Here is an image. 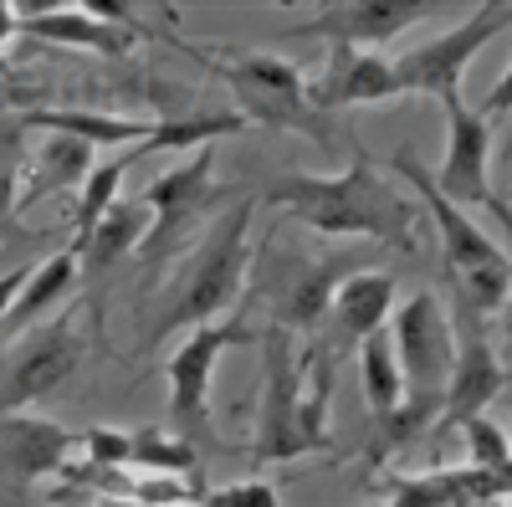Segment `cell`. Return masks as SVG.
<instances>
[{
  "label": "cell",
  "mask_w": 512,
  "mask_h": 507,
  "mask_svg": "<svg viewBox=\"0 0 512 507\" xmlns=\"http://www.w3.org/2000/svg\"><path fill=\"white\" fill-rule=\"evenodd\" d=\"M256 205L287 210L318 236H369L395 251H415L420 231V205L359 144H349L344 169H333V175H282L256 195Z\"/></svg>",
  "instance_id": "obj_1"
},
{
  "label": "cell",
  "mask_w": 512,
  "mask_h": 507,
  "mask_svg": "<svg viewBox=\"0 0 512 507\" xmlns=\"http://www.w3.org/2000/svg\"><path fill=\"white\" fill-rule=\"evenodd\" d=\"M251 221H256V195H241L205 226L195 251L175 267V277L159 287L154 318H149V328H139L144 349L164 344V338H175V333H190L210 318L236 313L241 292L251 282Z\"/></svg>",
  "instance_id": "obj_2"
},
{
  "label": "cell",
  "mask_w": 512,
  "mask_h": 507,
  "mask_svg": "<svg viewBox=\"0 0 512 507\" xmlns=\"http://www.w3.org/2000/svg\"><path fill=\"white\" fill-rule=\"evenodd\" d=\"M262 349V405H256V441L251 461H297L328 446V400H333V364L328 354H297L287 328L256 333Z\"/></svg>",
  "instance_id": "obj_3"
},
{
  "label": "cell",
  "mask_w": 512,
  "mask_h": 507,
  "mask_svg": "<svg viewBox=\"0 0 512 507\" xmlns=\"http://www.w3.org/2000/svg\"><path fill=\"white\" fill-rule=\"evenodd\" d=\"M185 52L200 57L226 82V93H231L226 108L241 123H262V129H277V134H308L318 149L344 154V134L333 129L328 113L313 108L308 72L297 62L262 52V47H185Z\"/></svg>",
  "instance_id": "obj_4"
},
{
  "label": "cell",
  "mask_w": 512,
  "mask_h": 507,
  "mask_svg": "<svg viewBox=\"0 0 512 507\" xmlns=\"http://www.w3.org/2000/svg\"><path fill=\"white\" fill-rule=\"evenodd\" d=\"M395 169V185H415L420 195V210L431 216V231L441 241V262H446V282L451 292L472 308L477 318H497L502 303H507V287H512V262H507V251L477 226L472 210H461L451 200L436 195L431 185V169H425L415 159V149H400L390 159Z\"/></svg>",
  "instance_id": "obj_5"
},
{
  "label": "cell",
  "mask_w": 512,
  "mask_h": 507,
  "mask_svg": "<svg viewBox=\"0 0 512 507\" xmlns=\"http://www.w3.org/2000/svg\"><path fill=\"white\" fill-rule=\"evenodd\" d=\"M390 318H395L390 323V349H395V364H400L405 405H400V415L390 420V426H384V436H390V446H400L441 415L451 359H456V333H451L446 298L431 292V287L410 292Z\"/></svg>",
  "instance_id": "obj_6"
},
{
  "label": "cell",
  "mask_w": 512,
  "mask_h": 507,
  "mask_svg": "<svg viewBox=\"0 0 512 507\" xmlns=\"http://www.w3.org/2000/svg\"><path fill=\"white\" fill-rule=\"evenodd\" d=\"M507 26H512V6L507 0H487V6L466 11V21H456L451 31H436V36L415 41V47H405L400 57H390L400 98H436V103L461 98V82L472 72V62Z\"/></svg>",
  "instance_id": "obj_7"
},
{
  "label": "cell",
  "mask_w": 512,
  "mask_h": 507,
  "mask_svg": "<svg viewBox=\"0 0 512 507\" xmlns=\"http://www.w3.org/2000/svg\"><path fill=\"white\" fill-rule=\"evenodd\" d=\"M256 333L246 313H226L210 318L200 328H190L180 338V349L169 354L164 379H169V420H175V436H185L190 446H216V420H210V379L216 364L226 359V349L236 344H256Z\"/></svg>",
  "instance_id": "obj_8"
},
{
  "label": "cell",
  "mask_w": 512,
  "mask_h": 507,
  "mask_svg": "<svg viewBox=\"0 0 512 507\" xmlns=\"http://www.w3.org/2000/svg\"><path fill=\"white\" fill-rule=\"evenodd\" d=\"M77 364H82V333L67 308L16 333L0 349V415H26L31 405L52 400L77 374Z\"/></svg>",
  "instance_id": "obj_9"
},
{
  "label": "cell",
  "mask_w": 512,
  "mask_h": 507,
  "mask_svg": "<svg viewBox=\"0 0 512 507\" xmlns=\"http://www.w3.org/2000/svg\"><path fill=\"white\" fill-rule=\"evenodd\" d=\"M210 200H216V149H195V154L175 159L169 169H159L149 180V190L139 195V205L149 210V231L139 241L144 267H164L175 257Z\"/></svg>",
  "instance_id": "obj_10"
},
{
  "label": "cell",
  "mask_w": 512,
  "mask_h": 507,
  "mask_svg": "<svg viewBox=\"0 0 512 507\" xmlns=\"http://www.w3.org/2000/svg\"><path fill=\"white\" fill-rule=\"evenodd\" d=\"M441 0H338L318 6L308 21L287 26V41H323V47H354V52H379L384 41L405 36L410 26L441 16Z\"/></svg>",
  "instance_id": "obj_11"
},
{
  "label": "cell",
  "mask_w": 512,
  "mask_h": 507,
  "mask_svg": "<svg viewBox=\"0 0 512 507\" xmlns=\"http://www.w3.org/2000/svg\"><path fill=\"white\" fill-rule=\"evenodd\" d=\"M262 303L272 308V328H318L328 318L333 287L349 277V262L338 251L303 257V251H267L262 246Z\"/></svg>",
  "instance_id": "obj_12"
},
{
  "label": "cell",
  "mask_w": 512,
  "mask_h": 507,
  "mask_svg": "<svg viewBox=\"0 0 512 507\" xmlns=\"http://www.w3.org/2000/svg\"><path fill=\"white\" fill-rule=\"evenodd\" d=\"M441 113H446V154L431 175L436 195L461 205V210L487 205L492 216H507V205L492 190V123L466 98L441 103Z\"/></svg>",
  "instance_id": "obj_13"
},
{
  "label": "cell",
  "mask_w": 512,
  "mask_h": 507,
  "mask_svg": "<svg viewBox=\"0 0 512 507\" xmlns=\"http://www.w3.org/2000/svg\"><path fill=\"white\" fill-rule=\"evenodd\" d=\"M451 333H456V359H451V379H446L436 431H456L461 420L487 415L497 405V395L507 390V369L497 359V344L487 338V318H477L461 298H456V313H451Z\"/></svg>",
  "instance_id": "obj_14"
},
{
  "label": "cell",
  "mask_w": 512,
  "mask_h": 507,
  "mask_svg": "<svg viewBox=\"0 0 512 507\" xmlns=\"http://www.w3.org/2000/svg\"><path fill=\"white\" fill-rule=\"evenodd\" d=\"M72 431L36 415H0V507H21L36 477L57 472L72 456Z\"/></svg>",
  "instance_id": "obj_15"
},
{
  "label": "cell",
  "mask_w": 512,
  "mask_h": 507,
  "mask_svg": "<svg viewBox=\"0 0 512 507\" xmlns=\"http://www.w3.org/2000/svg\"><path fill=\"white\" fill-rule=\"evenodd\" d=\"M308 93L318 113H338V108H374L400 98L395 82V62L384 52H354V47H328L323 72L308 77Z\"/></svg>",
  "instance_id": "obj_16"
},
{
  "label": "cell",
  "mask_w": 512,
  "mask_h": 507,
  "mask_svg": "<svg viewBox=\"0 0 512 507\" xmlns=\"http://www.w3.org/2000/svg\"><path fill=\"white\" fill-rule=\"evenodd\" d=\"M16 36L52 41V47H77V52H98V57H128V52H134V41H139V31H123V26L93 16L88 6L16 11Z\"/></svg>",
  "instance_id": "obj_17"
},
{
  "label": "cell",
  "mask_w": 512,
  "mask_h": 507,
  "mask_svg": "<svg viewBox=\"0 0 512 507\" xmlns=\"http://www.w3.org/2000/svg\"><path fill=\"white\" fill-rule=\"evenodd\" d=\"M395 292H400L395 272H349L344 282H338L333 298H328V318H333L338 344L359 349L364 338H374V333L390 328Z\"/></svg>",
  "instance_id": "obj_18"
},
{
  "label": "cell",
  "mask_w": 512,
  "mask_h": 507,
  "mask_svg": "<svg viewBox=\"0 0 512 507\" xmlns=\"http://www.w3.org/2000/svg\"><path fill=\"white\" fill-rule=\"evenodd\" d=\"M507 472H477V467H441L400 477L390 487V507H502Z\"/></svg>",
  "instance_id": "obj_19"
},
{
  "label": "cell",
  "mask_w": 512,
  "mask_h": 507,
  "mask_svg": "<svg viewBox=\"0 0 512 507\" xmlns=\"http://www.w3.org/2000/svg\"><path fill=\"white\" fill-rule=\"evenodd\" d=\"M26 129L57 134V139H77L88 149H139L154 134V118H134V113H108V108H21Z\"/></svg>",
  "instance_id": "obj_20"
},
{
  "label": "cell",
  "mask_w": 512,
  "mask_h": 507,
  "mask_svg": "<svg viewBox=\"0 0 512 507\" xmlns=\"http://www.w3.org/2000/svg\"><path fill=\"white\" fill-rule=\"evenodd\" d=\"M246 123L231 113V108H216V103H185V108H169L164 118H154V134L134 149V159L144 154H159V149H175L180 159L195 154V149H216V139L226 134H241Z\"/></svg>",
  "instance_id": "obj_21"
},
{
  "label": "cell",
  "mask_w": 512,
  "mask_h": 507,
  "mask_svg": "<svg viewBox=\"0 0 512 507\" xmlns=\"http://www.w3.org/2000/svg\"><path fill=\"white\" fill-rule=\"evenodd\" d=\"M88 169H93V149L88 144L47 134L26 154V175H21L26 190L16 195V216L31 210V205H41L47 195H57V190H77L82 180H88Z\"/></svg>",
  "instance_id": "obj_22"
},
{
  "label": "cell",
  "mask_w": 512,
  "mask_h": 507,
  "mask_svg": "<svg viewBox=\"0 0 512 507\" xmlns=\"http://www.w3.org/2000/svg\"><path fill=\"white\" fill-rule=\"evenodd\" d=\"M77 277H82V262L72 257V251H57V257L36 262L31 277H26V287H21V298L11 303V318H6V328H0V333L16 338V333H26L36 323H47L52 313H62L67 298L77 292Z\"/></svg>",
  "instance_id": "obj_23"
},
{
  "label": "cell",
  "mask_w": 512,
  "mask_h": 507,
  "mask_svg": "<svg viewBox=\"0 0 512 507\" xmlns=\"http://www.w3.org/2000/svg\"><path fill=\"white\" fill-rule=\"evenodd\" d=\"M128 169H134V149H123L113 159H93L88 180L77 185V216H72V241H67L72 257H82V246H88L93 226L103 221V210L123 195V175H128Z\"/></svg>",
  "instance_id": "obj_24"
},
{
  "label": "cell",
  "mask_w": 512,
  "mask_h": 507,
  "mask_svg": "<svg viewBox=\"0 0 512 507\" xmlns=\"http://www.w3.org/2000/svg\"><path fill=\"white\" fill-rule=\"evenodd\" d=\"M149 231V210L139 205V195H118L108 210H103V221L93 226L88 246H82V267H113L118 257H128Z\"/></svg>",
  "instance_id": "obj_25"
},
{
  "label": "cell",
  "mask_w": 512,
  "mask_h": 507,
  "mask_svg": "<svg viewBox=\"0 0 512 507\" xmlns=\"http://www.w3.org/2000/svg\"><path fill=\"white\" fill-rule=\"evenodd\" d=\"M359 385H364V405L379 426H390L405 405V385H400V364H395V349H390V328L364 338L359 344Z\"/></svg>",
  "instance_id": "obj_26"
},
{
  "label": "cell",
  "mask_w": 512,
  "mask_h": 507,
  "mask_svg": "<svg viewBox=\"0 0 512 507\" xmlns=\"http://www.w3.org/2000/svg\"><path fill=\"white\" fill-rule=\"evenodd\" d=\"M128 467L190 477V472H200V451L164 426H139V431H128Z\"/></svg>",
  "instance_id": "obj_27"
},
{
  "label": "cell",
  "mask_w": 512,
  "mask_h": 507,
  "mask_svg": "<svg viewBox=\"0 0 512 507\" xmlns=\"http://www.w3.org/2000/svg\"><path fill=\"white\" fill-rule=\"evenodd\" d=\"M26 123L21 113H0V226L16 216V195L26 175Z\"/></svg>",
  "instance_id": "obj_28"
},
{
  "label": "cell",
  "mask_w": 512,
  "mask_h": 507,
  "mask_svg": "<svg viewBox=\"0 0 512 507\" xmlns=\"http://www.w3.org/2000/svg\"><path fill=\"white\" fill-rule=\"evenodd\" d=\"M461 446H466V461H472L477 472H507L512 467V446H507V431L487 415H472L461 420Z\"/></svg>",
  "instance_id": "obj_29"
},
{
  "label": "cell",
  "mask_w": 512,
  "mask_h": 507,
  "mask_svg": "<svg viewBox=\"0 0 512 507\" xmlns=\"http://www.w3.org/2000/svg\"><path fill=\"white\" fill-rule=\"evenodd\" d=\"M72 451L82 456V467L93 472H128V431L123 426H93L72 441Z\"/></svg>",
  "instance_id": "obj_30"
},
{
  "label": "cell",
  "mask_w": 512,
  "mask_h": 507,
  "mask_svg": "<svg viewBox=\"0 0 512 507\" xmlns=\"http://www.w3.org/2000/svg\"><path fill=\"white\" fill-rule=\"evenodd\" d=\"M200 507H282L277 487L267 477H246V482H231V487H216L205 492Z\"/></svg>",
  "instance_id": "obj_31"
},
{
  "label": "cell",
  "mask_w": 512,
  "mask_h": 507,
  "mask_svg": "<svg viewBox=\"0 0 512 507\" xmlns=\"http://www.w3.org/2000/svg\"><path fill=\"white\" fill-rule=\"evenodd\" d=\"M26 277H31V267H26V262H21V267H6V272H0V328H6V318H11V303L21 298Z\"/></svg>",
  "instance_id": "obj_32"
},
{
  "label": "cell",
  "mask_w": 512,
  "mask_h": 507,
  "mask_svg": "<svg viewBox=\"0 0 512 507\" xmlns=\"http://www.w3.org/2000/svg\"><path fill=\"white\" fill-rule=\"evenodd\" d=\"M11 36H16V6H11V0H0V77L11 72V62H6V47H11Z\"/></svg>",
  "instance_id": "obj_33"
},
{
  "label": "cell",
  "mask_w": 512,
  "mask_h": 507,
  "mask_svg": "<svg viewBox=\"0 0 512 507\" xmlns=\"http://www.w3.org/2000/svg\"><path fill=\"white\" fill-rule=\"evenodd\" d=\"M21 98H26V93L16 88V82H11V77H0V108H11V103H21Z\"/></svg>",
  "instance_id": "obj_34"
}]
</instances>
